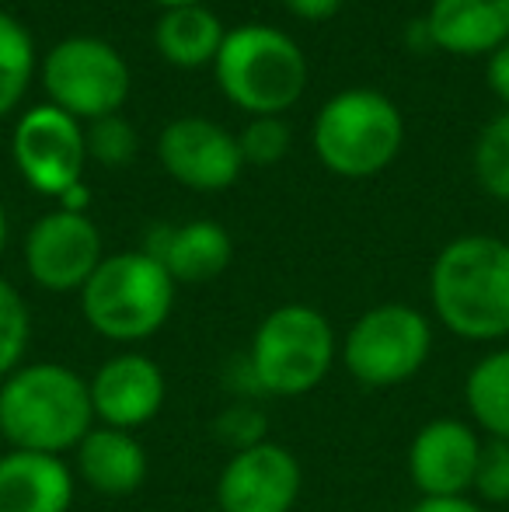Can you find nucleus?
Returning a JSON list of instances; mask_svg holds the SVG:
<instances>
[{
  "label": "nucleus",
  "mask_w": 509,
  "mask_h": 512,
  "mask_svg": "<svg viewBox=\"0 0 509 512\" xmlns=\"http://www.w3.org/2000/svg\"><path fill=\"white\" fill-rule=\"evenodd\" d=\"M74 453L77 474L98 495L123 499V495H133L136 488H143V481H147V450L126 429L95 425Z\"/></svg>",
  "instance_id": "nucleus-18"
},
{
  "label": "nucleus",
  "mask_w": 509,
  "mask_h": 512,
  "mask_svg": "<svg viewBox=\"0 0 509 512\" xmlns=\"http://www.w3.org/2000/svg\"><path fill=\"white\" fill-rule=\"evenodd\" d=\"M157 161L178 185L192 192H224L241 178L238 136L227 133L220 122L185 115L161 129L157 136Z\"/></svg>",
  "instance_id": "nucleus-11"
},
{
  "label": "nucleus",
  "mask_w": 509,
  "mask_h": 512,
  "mask_svg": "<svg viewBox=\"0 0 509 512\" xmlns=\"http://www.w3.org/2000/svg\"><path fill=\"white\" fill-rule=\"evenodd\" d=\"M283 4L300 21H328L332 14H339L342 0H283Z\"/></svg>",
  "instance_id": "nucleus-29"
},
{
  "label": "nucleus",
  "mask_w": 509,
  "mask_h": 512,
  "mask_svg": "<svg viewBox=\"0 0 509 512\" xmlns=\"http://www.w3.org/2000/svg\"><path fill=\"white\" fill-rule=\"evenodd\" d=\"M35 74V46L18 18L0 11V119L21 105Z\"/></svg>",
  "instance_id": "nucleus-21"
},
{
  "label": "nucleus",
  "mask_w": 509,
  "mask_h": 512,
  "mask_svg": "<svg viewBox=\"0 0 509 512\" xmlns=\"http://www.w3.org/2000/svg\"><path fill=\"white\" fill-rule=\"evenodd\" d=\"M88 203H91V192L84 182L70 185V189L60 196V209H67V213H88Z\"/></svg>",
  "instance_id": "nucleus-31"
},
{
  "label": "nucleus",
  "mask_w": 509,
  "mask_h": 512,
  "mask_svg": "<svg viewBox=\"0 0 509 512\" xmlns=\"http://www.w3.org/2000/svg\"><path fill=\"white\" fill-rule=\"evenodd\" d=\"M28 338H32V314L21 293L0 276V380L11 377L25 363Z\"/></svg>",
  "instance_id": "nucleus-23"
},
{
  "label": "nucleus",
  "mask_w": 509,
  "mask_h": 512,
  "mask_svg": "<svg viewBox=\"0 0 509 512\" xmlns=\"http://www.w3.org/2000/svg\"><path fill=\"white\" fill-rule=\"evenodd\" d=\"M102 258V234L88 213L53 209L25 237V269L46 293H81Z\"/></svg>",
  "instance_id": "nucleus-10"
},
{
  "label": "nucleus",
  "mask_w": 509,
  "mask_h": 512,
  "mask_svg": "<svg viewBox=\"0 0 509 512\" xmlns=\"http://www.w3.org/2000/svg\"><path fill=\"white\" fill-rule=\"evenodd\" d=\"M339 342L318 307L283 304L262 317L245 356L255 391L272 398H304L332 373Z\"/></svg>",
  "instance_id": "nucleus-3"
},
{
  "label": "nucleus",
  "mask_w": 509,
  "mask_h": 512,
  "mask_svg": "<svg viewBox=\"0 0 509 512\" xmlns=\"http://www.w3.org/2000/svg\"><path fill=\"white\" fill-rule=\"evenodd\" d=\"M217 84L241 112L283 115L307 88V56L286 32L269 25H241L224 35L217 60Z\"/></svg>",
  "instance_id": "nucleus-5"
},
{
  "label": "nucleus",
  "mask_w": 509,
  "mask_h": 512,
  "mask_svg": "<svg viewBox=\"0 0 509 512\" xmlns=\"http://www.w3.org/2000/svg\"><path fill=\"white\" fill-rule=\"evenodd\" d=\"M482 436L461 418H433L408 446V478L422 499H457L475 488Z\"/></svg>",
  "instance_id": "nucleus-13"
},
{
  "label": "nucleus",
  "mask_w": 509,
  "mask_h": 512,
  "mask_svg": "<svg viewBox=\"0 0 509 512\" xmlns=\"http://www.w3.org/2000/svg\"><path fill=\"white\" fill-rule=\"evenodd\" d=\"M475 178L489 196L509 203V108L489 122L475 140Z\"/></svg>",
  "instance_id": "nucleus-22"
},
{
  "label": "nucleus",
  "mask_w": 509,
  "mask_h": 512,
  "mask_svg": "<svg viewBox=\"0 0 509 512\" xmlns=\"http://www.w3.org/2000/svg\"><path fill=\"white\" fill-rule=\"evenodd\" d=\"M433 352V324L412 304L363 310L342 338V366L363 387H398L419 377Z\"/></svg>",
  "instance_id": "nucleus-7"
},
{
  "label": "nucleus",
  "mask_w": 509,
  "mask_h": 512,
  "mask_svg": "<svg viewBox=\"0 0 509 512\" xmlns=\"http://www.w3.org/2000/svg\"><path fill=\"white\" fill-rule=\"evenodd\" d=\"M42 88L49 105L95 122L116 115L129 98V67L119 49L95 35H70L42 60Z\"/></svg>",
  "instance_id": "nucleus-8"
},
{
  "label": "nucleus",
  "mask_w": 509,
  "mask_h": 512,
  "mask_svg": "<svg viewBox=\"0 0 509 512\" xmlns=\"http://www.w3.org/2000/svg\"><path fill=\"white\" fill-rule=\"evenodd\" d=\"M95 429L88 380L63 363H21L0 380V436L11 450H77Z\"/></svg>",
  "instance_id": "nucleus-2"
},
{
  "label": "nucleus",
  "mask_w": 509,
  "mask_h": 512,
  "mask_svg": "<svg viewBox=\"0 0 509 512\" xmlns=\"http://www.w3.org/2000/svg\"><path fill=\"white\" fill-rule=\"evenodd\" d=\"M84 143H88V154L105 168H126L136 157V147H140L133 122L123 119L119 112L91 122L88 133H84Z\"/></svg>",
  "instance_id": "nucleus-24"
},
{
  "label": "nucleus",
  "mask_w": 509,
  "mask_h": 512,
  "mask_svg": "<svg viewBox=\"0 0 509 512\" xmlns=\"http://www.w3.org/2000/svg\"><path fill=\"white\" fill-rule=\"evenodd\" d=\"M154 4H161L164 11H175V7H196V4H203V0H154Z\"/></svg>",
  "instance_id": "nucleus-32"
},
{
  "label": "nucleus",
  "mask_w": 509,
  "mask_h": 512,
  "mask_svg": "<svg viewBox=\"0 0 509 512\" xmlns=\"http://www.w3.org/2000/svg\"><path fill=\"white\" fill-rule=\"evenodd\" d=\"M503 241L509 244V216H506V237H503Z\"/></svg>",
  "instance_id": "nucleus-34"
},
{
  "label": "nucleus",
  "mask_w": 509,
  "mask_h": 512,
  "mask_svg": "<svg viewBox=\"0 0 509 512\" xmlns=\"http://www.w3.org/2000/svg\"><path fill=\"white\" fill-rule=\"evenodd\" d=\"M429 300L464 342L509 338V244L489 234L454 237L429 272Z\"/></svg>",
  "instance_id": "nucleus-1"
},
{
  "label": "nucleus",
  "mask_w": 509,
  "mask_h": 512,
  "mask_svg": "<svg viewBox=\"0 0 509 512\" xmlns=\"http://www.w3.org/2000/svg\"><path fill=\"white\" fill-rule=\"evenodd\" d=\"M175 279L147 251L102 258L81 290L84 321L109 342H143L168 324L175 310Z\"/></svg>",
  "instance_id": "nucleus-4"
},
{
  "label": "nucleus",
  "mask_w": 509,
  "mask_h": 512,
  "mask_svg": "<svg viewBox=\"0 0 509 512\" xmlns=\"http://www.w3.org/2000/svg\"><path fill=\"white\" fill-rule=\"evenodd\" d=\"M217 436L224 439L227 446H234V453L248 450V446H255V443H262V439H265L262 411H255L252 405L227 408L224 415L217 418Z\"/></svg>",
  "instance_id": "nucleus-27"
},
{
  "label": "nucleus",
  "mask_w": 509,
  "mask_h": 512,
  "mask_svg": "<svg viewBox=\"0 0 509 512\" xmlns=\"http://www.w3.org/2000/svg\"><path fill=\"white\" fill-rule=\"evenodd\" d=\"M485 77H489V88L492 95L499 98L509 108V42L499 46L496 53L489 56V67H485Z\"/></svg>",
  "instance_id": "nucleus-28"
},
{
  "label": "nucleus",
  "mask_w": 509,
  "mask_h": 512,
  "mask_svg": "<svg viewBox=\"0 0 509 512\" xmlns=\"http://www.w3.org/2000/svg\"><path fill=\"white\" fill-rule=\"evenodd\" d=\"M464 405L489 439L509 443V349L482 356L464 377Z\"/></svg>",
  "instance_id": "nucleus-20"
},
{
  "label": "nucleus",
  "mask_w": 509,
  "mask_h": 512,
  "mask_svg": "<svg viewBox=\"0 0 509 512\" xmlns=\"http://www.w3.org/2000/svg\"><path fill=\"white\" fill-rule=\"evenodd\" d=\"M91 408H95V422L109 425V429H140V425L154 422L157 411L164 408L168 398V380L164 370L143 352H119V356L105 359L88 380Z\"/></svg>",
  "instance_id": "nucleus-14"
},
{
  "label": "nucleus",
  "mask_w": 509,
  "mask_h": 512,
  "mask_svg": "<svg viewBox=\"0 0 509 512\" xmlns=\"http://www.w3.org/2000/svg\"><path fill=\"white\" fill-rule=\"evenodd\" d=\"M405 119L398 105L374 88L332 95L314 119L318 161L339 178H374L398 157Z\"/></svg>",
  "instance_id": "nucleus-6"
},
{
  "label": "nucleus",
  "mask_w": 509,
  "mask_h": 512,
  "mask_svg": "<svg viewBox=\"0 0 509 512\" xmlns=\"http://www.w3.org/2000/svg\"><path fill=\"white\" fill-rule=\"evenodd\" d=\"M4 244H7V213L0 206V251H4Z\"/></svg>",
  "instance_id": "nucleus-33"
},
{
  "label": "nucleus",
  "mask_w": 509,
  "mask_h": 512,
  "mask_svg": "<svg viewBox=\"0 0 509 512\" xmlns=\"http://www.w3.org/2000/svg\"><path fill=\"white\" fill-rule=\"evenodd\" d=\"M475 492L489 506H509V443H503V439H489L482 446Z\"/></svg>",
  "instance_id": "nucleus-26"
},
{
  "label": "nucleus",
  "mask_w": 509,
  "mask_h": 512,
  "mask_svg": "<svg viewBox=\"0 0 509 512\" xmlns=\"http://www.w3.org/2000/svg\"><path fill=\"white\" fill-rule=\"evenodd\" d=\"M14 164L21 178L42 196L60 199L70 185L84 182L88 143L74 115L60 112L56 105H35L14 126Z\"/></svg>",
  "instance_id": "nucleus-9"
},
{
  "label": "nucleus",
  "mask_w": 509,
  "mask_h": 512,
  "mask_svg": "<svg viewBox=\"0 0 509 512\" xmlns=\"http://www.w3.org/2000/svg\"><path fill=\"white\" fill-rule=\"evenodd\" d=\"M426 28L433 49L450 56H492L509 42V0H433Z\"/></svg>",
  "instance_id": "nucleus-17"
},
{
  "label": "nucleus",
  "mask_w": 509,
  "mask_h": 512,
  "mask_svg": "<svg viewBox=\"0 0 509 512\" xmlns=\"http://www.w3.org/2000/svg\"><path fill=\"white\" fill-rule=\"evenodd\" d=\"M140 251H147L150 258L164 265L175 283L199 286L217 279L220 272L231 265L234 244L220 223L213 220H189L178 227H154L147 234V244Z\"/></svg>",
  "instance_id": "nucleus-15"
},
{
  "label": "nucleus",
  "mask_w": 509,
  "mask_h": 512,
  "mask_svg": "<svg viewBox=\"0 0 509 512\" xmlns=\"http://www.w3.org/2000/svg\"><path fill=\"white\" fill-rule=\"evenodd\" d=\"M238 147L245 164L255 168H272L276 161H283L290 150V126L279 115H255L238 136Z\"/></svg>",
  "instance_id": "nucleus-25"
},
{
  "label": "nucleus",
  "mask_w": 509,
  "mask_h": 512,
  "mask_svg": "<svg viewBox=\"0 0 509 512\" xmlns=\"http://www.w3.org/2000/svg\"><path fill=\"white\" fill-rule=\"evenodd\" d=\"M224 35L227 32L220 25V18L206 4L164 11L154 28L157 53L182 70H196L217 60L220 46H224Z\"/></svg>",
  "instance_id": "nucleus-19"
},
{
  "label": "nucleus",
  "mask_w": 509,
  "mask_h": 512,
  "mask_svg": "<svg viewBox=\"0 0 509 512\" xmlns=\"http://www.w3.org/2000/svg\"><path fill=\"white\" fill-rule=\"evenodd\" d=\"M74 471L53 453L7 450L0 457V512H70Z\"/></svg>",
  "instance_id": "nucleus-16"
},
{
  "label": "nucleus",
  "mask_w": 509,
  "mask_h": 512,
  "mask_svg": "<svg viewBox=\"0 0 509 512\" xmlns=\"http://www.w3.org/2000/svg\"><path fill=\"white\" fill-rule=\"evenodd\" d=\"M304 485L300 460L290 446L262 443L238 450L217 478L220 512H293Z\"/></svg>",
  "instance_id": "nucleus-12"
},
{
  "label": "nucleus",
  "mask_w": 509,
  "mask_h": 512,
  "mask_svg": "<svg viewBox=\"0 0 509 512\" xmlns=\"http://www.w3.org/2000/svg\"><path fill=\"white\" fill-rule=\"evenodd\" d=\"M412 512H485L478 502H471L468 495H457V499H419Z\"/></svg>",
  "instance_id": "nucleus-30"
}]
</instances>
